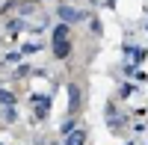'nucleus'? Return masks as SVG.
I'll list each match as a JSON object with an SVG mask.
<instances>
[{"mask_svg": "<svg viewBox=\"0 0 148 145\" xmlns=\"http://www.w3.org/2000/svg\"><path fill=\"white\" fill-rule=\"evenodd\" d=\"M65 36H68V24L56 27V33H53V53H56V56H68V51H71Z\"/></svg>", "mask_w": 148, "mask_h": 145, "instance_id": "obj_1", "label": "nucleus"}, {"mask_svg": "<svg viewBox=\"0 0 148 145\" xmlns=\"http://www.w3.org/2000/svg\"><path fill=\"white\" fill-rule=\"evenodd\" d=\"M0 104H12V92H0Z\"/></svg>", "mask_w": 148, "mask_h": 145, "instance_id": "obj_4", "label": "nucleus"}, {"mask_svg": "<svg viewBox=\"0 0 148 145\" xmlns=\"http://www.w3.org/2000/svg\"><path fill=\"white\" fill-rule=\"evenodd\" d=\"M83 142H86V130H74L65 136V145H83Z\"/></svg>", "mask_w": 148, "mask_h": 145, "instance_id": "obj_2", "label": "nucleus"}, {"mask_svg": "<svg viewBox=\"0 0 148 145\" xmlns=\"http://www.w3.org/2000/svg\"><path fill=\"white\" fill-rule=\"evenodd\" d=\"M59 18H62V21H77L80 12H74V9H68V6H59Z\"/></svg>", "mask_w": 148, "mask_h": 145, "instance_id": "obj_3", "label": "nucleus"}]
</instances>
